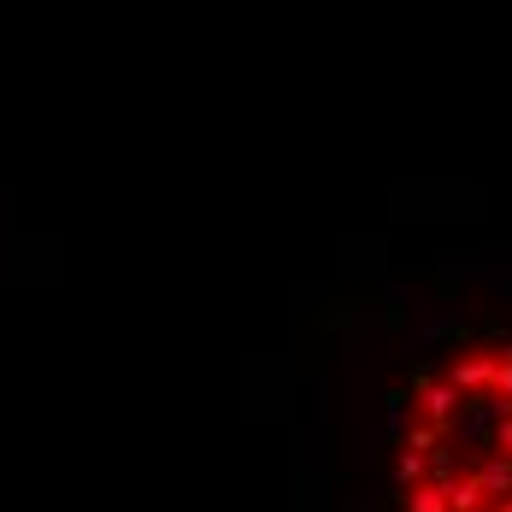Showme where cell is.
Segmentation results:
<instances>
[{
    "mask_svg": "<svg viewBox=\"0 0 512 512\" xmlns=\"http://www.w3.org/2000/svg\"><path fill=\"white\" fill-rule=\"evenodd\" d=\"M412 383H418V407H424V418H430L436 430H454V412H460V389H454V383H430L424 371H418Z\"/></svg>",
    "mask_w": 512,
    "mask_h": 512,
    "instance_id": "cell-1",
    "label": "cell"
},
{
    "mask_svg": "<svg viewBox=\"0 0 512 512\" xmlns=\"http://www.w3.org/2000/svg\"><path fill=\"white\" fill-rule=\"evenodd\" d=\"M495 371H501V359H495V354H471V359H460V365H454V377H448V383H454L460 395H471V389L495 383Z\"/></svg>",
    "mask_w": 512,
    "mask_h": 512,
    "instance_id": "cell-2",
    "label": "cell"
},
{
    "mask_svg": "<svg viewBox=\"0 0 512 512\" xmlns=\"http://www.w3.org/2000/svg\"><path fill=\"white\" fill-rule=\"evenodd\" d=\"M483 501H489V495H483L477 471H471V477H454V483H448V512H477Z\"/></svg>",
    "mask_w": 512,
    "mask_h": 512,
    "instance_id": "cell-3",
    "label": "cell"
},
{
    "mask_svg": "<svg viewBox=\"0 0 512 512\" xmlns=\"http://www.w3.org/2000/svg\"><path fill=\"white\" fill-rule=\"evenodd\" d=\"M477 483H483V495H512V460L507 454H495V460L477 471Z\"/></svg>",
    "mask_w": 512,
    "mask_h": 512,
    "instance_id": "cell-4",
    "label": "cell"
},
{
    "mask_svg": "<svg viewBox=\"0 0 512 512\" xmlns=\"http://www.w3.org/2000/svg\"><path fill=\"white\" fill-rule=\"evenodd\" d=\"M407 512H448V489L442 483H418L407 495Z\"/></svg>",
    "mask_w": 512,
    "mask_h": 512,
    "instance_id": "cell-5",
    "label": "cell"
},
{
    "mask_svg": "<svg viewBox=\"0 0 512 512\" xmlns=\"http://www.w3.org/2000/svg\"><path fill=\"white\" fill-rule=\"evenodd\" d=\"M395 477H401V489H418V477H430V460H424V454H401V471H395Z\"/></svg>",
    "mask_w": 512,
    "mask_h": 512,
    "instance_id": "cell-6",
    "label": "cell"
},
{
    "mask_svg": "<svg viewBox=\"0 0 512 512\" xmlns=\"http://www.w3.org/2000/svg\"><path fill=\"white\" fill-rule=\"evenodd\" d=\"M436 442H442V430H436V424H418V430L407 436V454H424V460H430V454H436Z\"/></svg>",
    "mask_w": 512,
    "mask_h": 512,
    "instance_id": "cell-7",
    "label": "cell"
},
{
    "mask_svg": "<svg viewBox=\"0 0 512 512\" xmlns=\"http://www.w3.org/2000/svg\"><path fill=\"white\" fill-rule=\"evenodd\" d=\"M495 454H507V460H512V418L495 424Z\"/></svg>",
    "mask_w": 512,
    "mask_h": 512,
    "instance_id": "cell-8",
    "label": "cell"
},
{
    "mask_svg": "<svg viewBox=\"0 0 512 512\" xmlns=\"http://www.w3.org/2000/svg\"><path fill=\"white\" fill-rule=\"evenodd\" d=\"M495 512H512V501H501V507H495Z\"/></svg>",
    "mask_w": 512,
    "mask_h": 512,
    "instance_id": "cell-9",
    "label": "cell"
}]
</instances>
